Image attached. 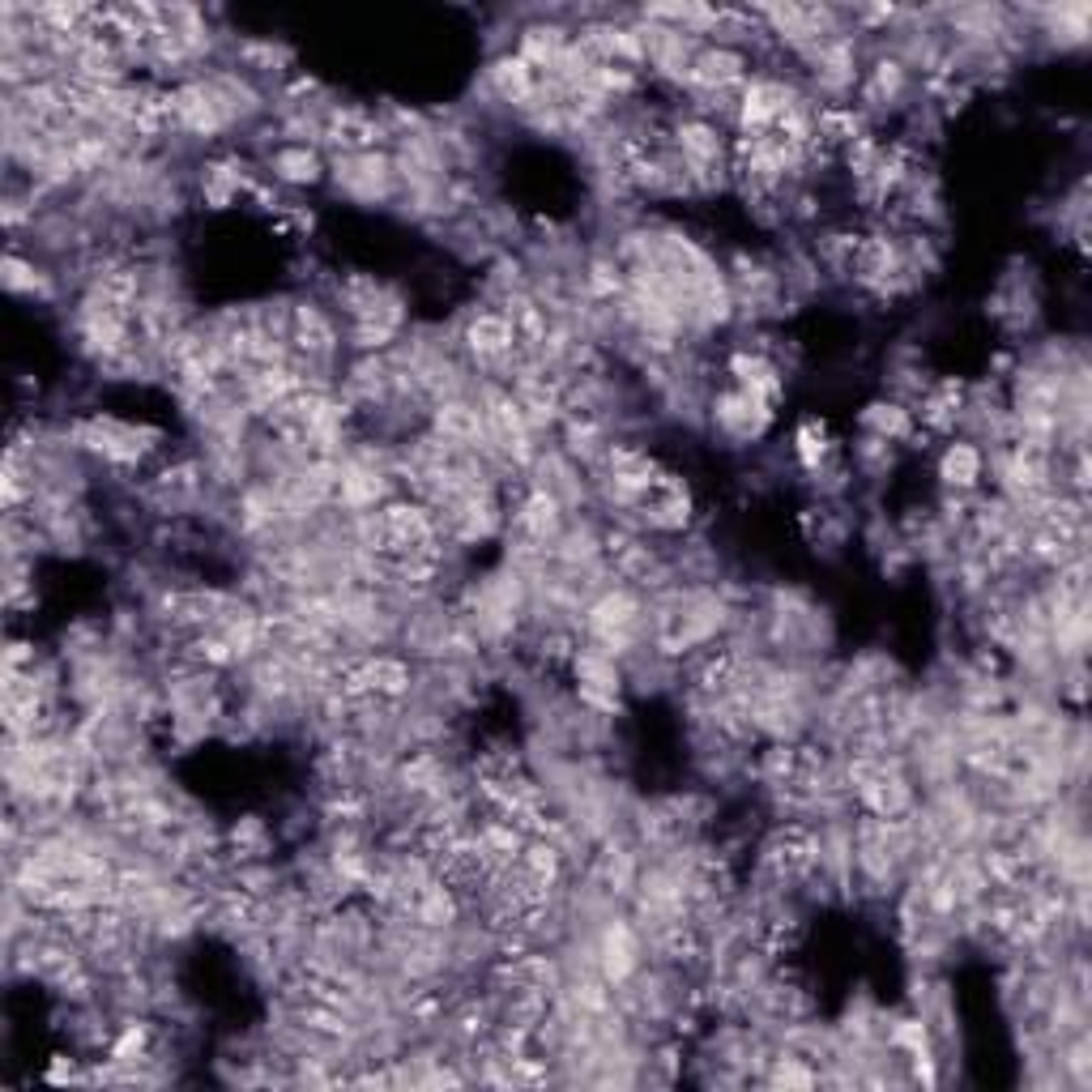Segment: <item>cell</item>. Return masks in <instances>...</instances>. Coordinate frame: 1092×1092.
I'll return each instance as SVG.
<instances>
[{
	"label": "cell",
	"instance_id": "obj_5",
	"mask_svg": "<svg viewBox=\"0 0 1092 1092\" xmlns=\"http://www.w3.org/2000/svg\"><path fill=\"white\" fill-rule=\"evenodd\" d=\"M5 286H10L14 295H43V290H48V278H43L35 265H26L22 257H10V261H5Z\"/></svg>",
	"mask_w": 1092,
	"mask_h": 1092
},
{
	"label": "cell",
	"instance_id": "obj_1",
	"mask_svg": "<svg viewBox=\"0 0 1092 1092\" xmlns=\"http://www.w3.org/2000/svg\"><path fill=\"white\" fill-rule=\"evenodd\" d=\"M359 671H363L372 696L397 700V696L410 692V666L401 658H368V662H359Z\"/></svg>",
	"mask_w": 1092,
	"mask_h": 1092
},
{
	"label": "cell",
	"instance_id": "obj_4",
	"mask_svg": "<svg viewBox=\"0 0 1092 1092\" xmlns=\"http://www.w3.org/2000/svg\"><path fill=\"white\" fill-rule=\"evenodd\" d=\"M866 427L876 431L880 440H905V435H909V410H901V406H870Z\"/></svg>",
	"mask_w": 1092,
	"mask_h": 1092
},
{
	"label": "cell",
	"instance_id": "obj_2",
	"mask_svg": "<svg viewBox=\"0 0 1092 1092\" xmlns=\"http://www.w3.org/2000/svg\"><path fill=\"white\" fill-rule=\"evenodd\" d=\"M939 478L956 491H973L981 478V453L973 445H947V453L939 462Z\"/></svg>",
	"mask_w": 1092,
	"mask_h": 1092
},
{
	"label": "cell",
	"instance_id": "obj_3",
	"mask_svg": "<svg viewBox=\"0 0 1092 1092\" xmlns=\"http://www.w3.org/2000/svg\"><path fill=\"white\" fill-rule=\"evenodd\" d=\"M274 171L282 180H290V184H312V180H320V158L307 146H290V150H282L274 158Z\"/></svg>",
	"mask_w": 1092,
	"mask_h": 1092
}]
</instances>
